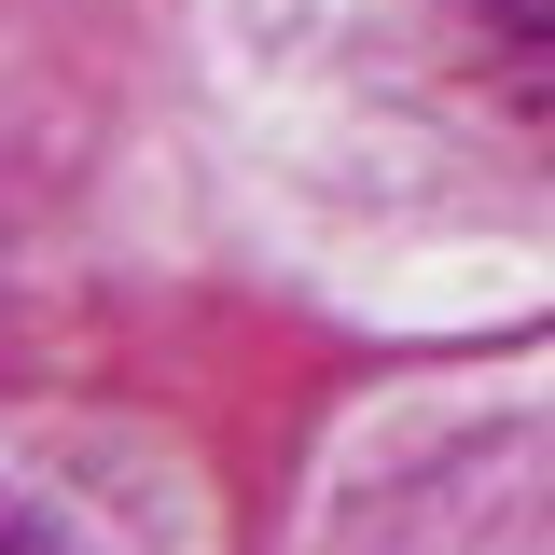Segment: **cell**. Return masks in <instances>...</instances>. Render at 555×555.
Listing matches in <instances>:
<instances>
[{"label": "cell", "instance_id": "1", "mask_svg": "<svg viewBox=\"0 0 555 555\" xmlns=\"http://www.w3.org/2000/svg\"><path fill=\"white\" fill-rule=\"evenodd\" d=\"M444 28H459V69L486 98L555 139V0H444Z\"/></svg>", "mask_w": 555, "mask_h": 555}, {"label": "cell", "instance_id": "2", "mask_svg": "<svg viewBox=\"0 0 555 555\" xmlns=\"http://www.w3.org/2000/svg\"><path fill=\"white\" fill-rule=\"evenodd\" d=\"M0 555H69V528H56V514H14V542H0Z\"/></svg>", "mask_w": 555, "mask_h": 555}]
</instances>
